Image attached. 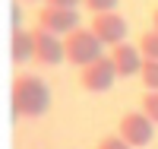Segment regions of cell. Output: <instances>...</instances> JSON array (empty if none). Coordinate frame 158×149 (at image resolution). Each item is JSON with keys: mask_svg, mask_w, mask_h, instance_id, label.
I'll use <instances>...</instances> for the list:
<instances>
[{"mask_svg": "<svg viewBox=\"0 0 158 149\" xmlns=\"http://www.w3.org/2000/svg\"><path fill=\"white\" fill-rule=\"evenodd\" d=\"M10 105L16 117H41L51 108V89L38 73H19L10 86Z\"/></svg>", "mask_w": 158, "mask_h": 149, "instance_id": "6da1fadb", "label": "cell"}, {"mask_svg": "<svg viewBox=\"0 0 158 149\" xmlns=\"http://www.w3.org/2000/svg\"><path fill=\"white\" fill-rule=\"evenodd\" d=\"M101 57V42L89 29H73L70 35H63V60L73 67H89L92 60Z\"/></svg>", "mask_w": 158, "mask_h": 149, "instance_id": "7a4b0ae2", "label": "cell"}, {"mask_svg": "<svg viewBox=\"0 0 158 149\" xmlns=\"http://www.w3.org/2000/svg\"><path fill=\"white\" fill-rule=\"evenodd\" d=\"M117 137H120L127 146H149L155 137V124L142 114V111H127L120 121H117Z\"/></svg>", "mask_w": 158, "mask_h": 149, "instance_id": "3957f363", "label": "cell"}, {"mask_svg": "<svg viewBox=\"0 0 158 149\" xmlns=\"http://www.w3.org/2000/svg\"><path fill=\"white\" fill-rule=\"evenodd\" d=\"M114 79H117V73H114V64H111L108 54H101L98 60H92L89 67L79 70V86L85 92H95V95L98 92H108L114 86Z\"/></svg>", "mask_w": 158, "mask_h": 149, "instance_id": "277c9868", "label": "cell"}, {"mask_svg": "<svg viewBox=\"0 0 158 149\" xmlns=\"http://www.w3.org/2000/svg\"><path fill=\"white\" fill-rule=\"evenodd\" d=\"M89 32L98 38L101 45H120L127 42V19L117 16V13H98V16L89 19Z\"/></svg>", "mask_w": 158, "mask_h": 149, "instance_id": "5b68a950", "label": "cell"}, {"mask_svg": "<svg viewBox=\"0 0 158 149\" xmlns=\"http://www.w3.org/2000/svg\"><path fill=\"white\" fill-rule=\"evenodd\" d=\"M32 48H35L32 60L41 64V67H57V64L63 60V38L51 35V32H44V29H38V25L32 29Z\"/></svg>", "mask_w": 158, "mask_h": 149, "instance_id": "8992f818", "label": "cell"}, {"mask_svg": "<svg viewBox=\"0 0 158 149\" xmlns=\"http://www.w3.org/2000/svg\"><path fill=\"white\" fill-rule=\"evenodd\" d=\"M38 29H44L51 35H70L73 29H79V16L76 10H60V7H41L38 10Z\"/></svg>", "mask_w": 158, "mask_h": 149, "instance_id": "52a82bcc", "label": "cell"}, {"mask_svg": "<svg viewBox=\"0 0 158 149\" xmlns=\"http://www.w3.org/2000/svg\"><path fill=\"white\" fill-rule=\"evenodd\" d=\"M108 57H111V64H114V73H117V76H139L142 54H139L136 45L120 42V45H114V48H111Z\"/></svg>", "mask_w": 158, "mask_h": 149, "instance_id": "ba28073f", "label": "cell"}, {"mask_svg": "<svg viewBox=\"0 0 158 149\" xmlns=\"http://www.w3.org/2000/svg\"><path fill=\"white\" fill-rule=\"evenodd\" d=\"M32 54H35V48H32V32H25L22 25H19V29H13V38H10V57H13V64H16V67L29 64Z\"/></svg>", "mask_w": 158, "mask_h": 149, "instance_id": "9c48e42d", "label": "cell"}, {"mask_svg": "<svg viewBox=\"0 0 158 149\" xmlns=\"http://www.w3.org/2000/svg\"><path fill=\"white\" fill-rule=\"evenodd\" d=\"M139 54H142V60H158V32H142V38H139Z\"/></svg>", "mask_w": 158, "mask_h": 149, "instance_id": "30bf717a", "label": "cell"}, {"mask_svg": "<svg viewBox=\"0 0 158 149\" xmlns=\"http://www.w3.org/2000/svg\"><path fill=\"white\" fill-rule=\"evenodd\" d=\"M139 79H142V86H146V92H158V60H142Z\"/></svg>", "mask_w": 158, "mask_h": 149, "instance_id": "8fae6325", "label": "cell"}, {"mask_svg": "<svg viewBox=\"0 0 158 149\" xmlns=\"http://www.w3.org/2000/svg\"><path fill=\"white\" fill-rule=\"evenodd\" d=\"M142 114H146L152 124H158V92H146V95H142Z\"/></svg>", "mask_w": 158, "mask_h": 149, "instance_id": "7c38bea8", "label": "cell"}, {"mask_svg": "<svg viewBox=\"0 0 158 149\" xmlns=\"http://www.w3.org/2000/svg\"><path fill=\"white\" fill-rule=\"evenodd\" d=\"M117 3H120V0H82V7L92 10V16H98V13H114Z\"/></svg>", "mask_w": 158, "mask_h": 149, "instance_id": "4fadbf2b", "label": "cell"}, {"mask_svg": "<svg viewBox=\"0 0 158 149\" xmlns=\"http://www.w3.org/2000/svg\"><path fill=\"white\" fill-rule=\"evenodd\" d=\"M95 149H133V146H127L120 137H104V140H98Z\"/></svg>", "mask_w": 158, "mask_h": 149, "instance_id": "5bb4252c", "label": "cell"}, {"mask_svg": "<svg viewBox=\"0 0 158 149\" xmlns=\"http://www.w3.org/2000/svg\"><path fill=\"white\" fill-rule=\"evenodd\" d=\"M48 7H60V10H76L82 0H44Z\"/></svg>", "mask_w": 158, "mask_h": 149, "instance_id": "9a60e30c", "label": "cell"}, {"mask_svg": "<svg viewBox=\"0 0 158 149\" xmlns=\"http://www.w3.org/2000/svg\"><path fill=\"white\" fill-rule=\"evenodd\" d=\"M152 32H158V10L152 13Z\"/></svg>", "mask_w": 158, "mask_h": 149, "instance_id": "2e32d148", "label": "cell"}]
</instances>
